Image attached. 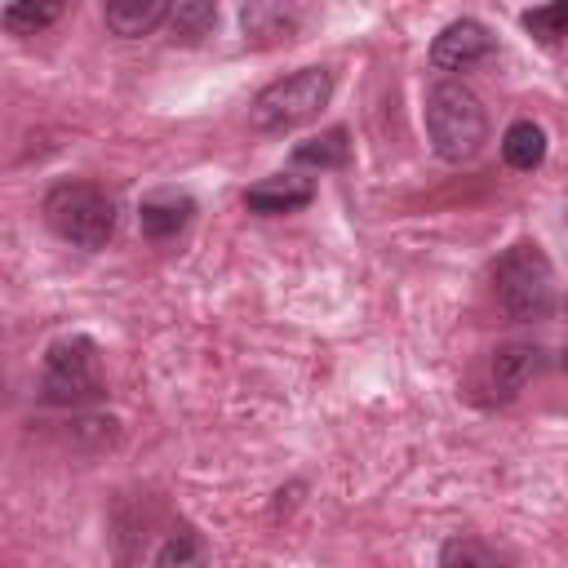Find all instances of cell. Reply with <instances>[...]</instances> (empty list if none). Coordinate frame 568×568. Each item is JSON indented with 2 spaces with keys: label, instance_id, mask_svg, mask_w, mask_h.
Wrapping results in <instances>:
<instances>
[{
  "label": "cell",
  "instance_id": "6da1fadb",
  "mask_svg": "<svg viewBox=\"0 0 568 568\" xmlns=\"http://www.w3.org/2000/svg\"><path fill=\"white\" fill-rule=\"evenodd\" d=\"M422 120H426V138H430V151L448 164H466L479 155L484 138H488V111L484 102L462 84V80H439L426 89V106H422Z\"/></svg>",
  "mask_w": 568,
  "mask_h": 568
},
{
  "label": "cell",
  "instance_id": "7a4b0ae2",
  "mask_svg": "<svg viewBox=\"0 0 568 568\" xmlns=\"http://www.w3.org/2000/svg\"><path fill=\"white\" fill-rule=\"evenodd\" d=\"M493 293H497V306L515 324L550 320L555 315V266H550V257L532 240L510 244L493 266Z\"/></svg>",
  "mask_w": 568,
  "mask_h": 568
},
{
  "label": "cell",
  "instance_id": "3957f363",
  "mask_svg": "<svg viewBox=\"0 0 568 568\" xmlns=\"http://www.w3.org/2000/svg\"><path fill=\"white\" fill-rule=\"evenodd\" d=\"M40 209H44L49 231H53L58 240L75 244V248L98 253V248H106L111 235H115V204H111V195H106L102 186H93V182H75V178H71V182H53Z\"/></svg>",
  "mask_w": 568,
  "mask_h": 568
},
{
  "label": "cell",
  "instance_id": "277c9868",
  "mask_svg": "<svg viewBox=\"0 0 568 568\" xmlns=\"http://www.w3.org/2000/svg\"><path fill=\"white\" fill-rule=\"evenodd\" d=\"M333 98V71L328 67H302L284 80H271L253 106H248V124L257 133H288L306 120H315Z\"/></svg>",
  "mask_w": 568,
  "mask_h": 568
},
{
  "label": "cell",
  "instance_id": "5b68a950",
  "mask_svg": "<svg viewBox=\"0 0 568 568\" xmlns=\"http://www.w3.org/2000/svg\"><path fill=\"white\" fill-rule=\"evenodd\" d=\"M44 399L58 404V408H80V404H93L106 395V382H102V355H98V342L84 337V333H71V337H58L49 351H44V382H40Z\"/></svg>",
  "mask_w": 568,
  "mask_h": 568
},
{
  "label": "cell",
  "instance_id": "8992f818",
  "mask_svg": "<svg viewBox=\"0 0 568 568\" xmlns=\"http://www.w3.org/2000/svg\"><path fill=\"white\" fill-rule=\"evenodd\" d=\"M493 49H497V40H493V31H488L484 22L457 18V22H448V27L430 40V67H435V71H470V67H479L484 58H493Z\"/></svg>",
  "mask_w": 568,
  "mask_h": 568
},
{
  "label": "cell",
  "instance_id": "52a82bcc",
  "mask_svg": "<svg viewBox=\"0 0 568 568\" xmlns=\"http://www.w3.org/2000/svg\"><path fill=\"white\" fill-rule=\"evenodd\" d=\"M240 31L253 49H275L302 31V9L293 0H244Z\"/></svg>",
  "mask_w": 568,
  "mask_h": 568
},
{
  "label": "cell",
  "instance_id": "ba28073f",
  "mask_svg": "<svg viewBox=\"0 0 568 568\" xmlns=\"http://www.w3.org/2000/svg\"><path fill=\"white\" fill-rule=\"evenodd\" d=\"M195 217V200L178 186H160V191H146L138 200V226L146 240L164 244V240H178Z\"/></svg>",
  "mask_w": 568,
  "mask_h": 568
},
{
  "label": "cell",
  "instance_id": "9c48e42d",
  "mask_svg": "<svg viewBox=\"0 0 568 568\" xmlns=\"http://www.w3.org/2000/svg\"><path fill=\"white\" fill-rule=\"evenodd\" d=\"M311 200H315V186H311V178H302V173H271V178H262V182H253V186L244 191V204H248L253 213H262V217L297 213V209H306Z\"/></svg>",
  "mask_w": 568,
  "mask_h": 568
},
{
  "label": "cell",
  "instance_id": "30bf717a",
  "mask_svg": "<svg viewBox=\"0 0 568 568\" xmlns=\"http://www.w3.org/2000/svg\"><path fill=\"white\" fill-rule=\"evenodd\" d=\"M546 368V351L532 342H506L493 355V395L497 399H515L537 373Z\"/></svg>",
  "mask_w": 568,
  "mask_h": 568
},
{
  "label": "cell",
  "instance_id": "8fae6325",
  "mask_svg": "<svg viewBox=\"0 0 568 568\" xmlns=\"http://www.w3.org/2000/svg\"><path fill=\"white\" fill-rule=\"evenodd\" d=\"M102 18L111 36L138 40V36H151L169 18V0H102Z\"/></svg>",
  "mask_w": 568,
  "mask_h": 568
},
{
  "label": "cell",
  "instance_id": "7c38bea8",
  "mask_svg": "<svg viewBox=\"0 0 568 568\" xmlns=\"http://www.w3.org/2000/svg\"><path fill=\"white\" fill-rule=\"evenodd\" d=\"M67 4H71V0H9V4L0 9V27H4L9 36H36V31L53 27Z\"/></svg>",
  "mask_w": 568,
  "mask_h": 568
},
{
  "label": "cell",
  "instance_id": "4fadbf2b",
  "mask_svg": "<svg viewBox=\"0 0 568 568\" xmlns=\"http://www.w3.org/2000/svg\"><path fill=\"white\" fill-rule=\"evenodd\" d=\"M501 155H506L510 169L532 173V169L546 160V129L532 124V120H515V124L506 129V138H501Z\"/></svg>",
  "mask_w": 568,
  "mask_h": 568
},
{
  "label": "cell",
  "instance_id": "5bb4252c",
  "mask_svg": "<svg viewBox=\"0 0 568 568\" xmlns=\"http://www.w3.org/2000/svg\"><path fill=\"white\" fill-rule=\"evenodd\" d=\"M351 155V142H346V129H324L320 138H306L293 146V164H311V169H342Z\"/></svg>",
  "mask_w": 568,
  "mask_h": 568
},
{
  "label": "cell",
  "instance_id": "9a60e30c",
  "mask_svg": "<svg viewBox=\"0 0 568 568\" xmlns=\"http://www.w3.org/2000/svg\"><path fill=\"white\" fill-rule=\"evenodd\" d=\"M213 22H217L213 0H178V9L169 13V31L178 44H200L204 36H213Z\"/></svg>",
  "mask_w": 568,
  "mask_h": 568
},
{
  "label": "cell",
  "instance_id": "2e32d148",
  "mask_svg": "<svg viewBox=\"0 0 568 568\" xmlns=\"http://www.w3.org/2000/svg\"><path fill=\"white\" fill-rule=\"evenodd\" d=\"M524 31L537 36L546 49H555L559 36H564V0H546L541 9H528L524 13Z\"/></svg>",
  "mask_w": 568,
  "mask_h": 568
},
{
  "label": "cell",
  "instance_id": "e0dca14e",
  "mask_svg": "<svg viewBox=\"0 0 568 568\" xmlns=\"http://www.w3.org/2000/svg\"><path fill=\"white\" fill-rule=\"evenodd\" d=\"M151 559L164 564V568H173V564H200V559H204V546H200L195 532H169L164 546H160Z\"/></svg>",
  "mask_w": 568,
  "mask_h": 568
},
{
  "label": "cell",
  "instance_id": "ac0fdd59",
  "mask_svg": "<svg viewBox=\"0 0 568 568\" xmlns=\"http://www.w3.org/2000/svg\"><path fill=\"white\" fill-rule=\"evenodd\" d=\"M439 564H475V568H493L497 564V550H488V546H479V541H448L444 550H439Z\"/></svg>",
  "mask_w": 568,
  "mask_h": 568
}]
</instances>
